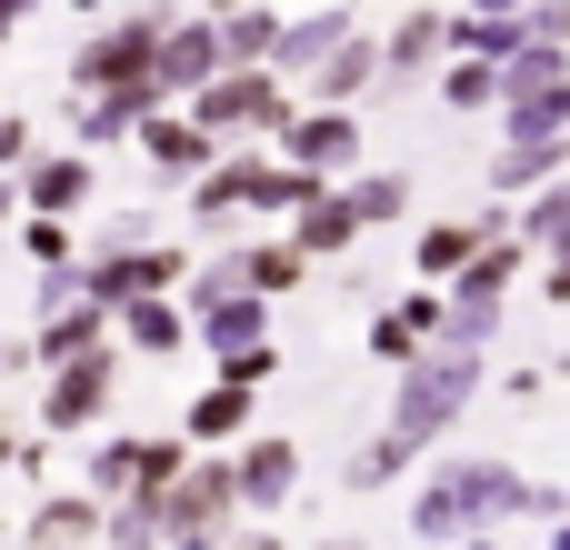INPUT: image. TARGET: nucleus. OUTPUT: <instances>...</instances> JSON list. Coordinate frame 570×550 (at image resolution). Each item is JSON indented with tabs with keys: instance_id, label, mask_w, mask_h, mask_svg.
<instances>
[{
	"instance_id": "f257e3e1",
	"label": "nucleus",
	"mask_w": 570,
	"mask_h": 550,
	"mask_svg": "<svg viewBox=\"0 0 570 550\" xmlns=\"http://www.w3.org/2000/svg\"><path fill=\"white\" fill-rule=\"evenodd\" d=\"M281 481H291V451H281V441H261V451L240 461V481H230V491H250V501H281Z\"/></svg>"
},
{
	"instance_id": "f03ea898",
	"label": "nucleus",
	"mask_w": 570,
	"mask_h": 550,
	"mask_svg": "<svg viewBox=\"0 0 570 550\" xmlns=\"http://www.w3.org/2000/svg\"><path fill=\"white\" fill-rule=\"evenodd\" d=\"M351 220H361V210H341V200H311V210H301V230H311L321 251H341V240H351Z\"/></svg>"
},
{
	"instance_id": "7ed1b4c3",
	"label": "nucleus",
	"mask_w": 570,
	"mask_h": 550,
	"mask_svg": "<svg viewBox=\"0 0 570 550\" xmlns=\"http://www.w3.org/2000/svg\"><path fill=\"white\" fill-rule=\"evenodd\" d=\"M40 541L60 550V541H90V501H50L40 511Z\"/></svg>"
},
{
	"instance_id": "20e7f679",
	"label": "nucleus",
	"mask_w": 570,
	"mask_h": 550,
	"mask_svg": "<svg viewBox=\"0 0 570 550\" xmlns=\"http://www.w3.org/2000/svg\"><path fill=\"white\" fill-rule=\"evenodd\" d=\"M100 391H110V381H100V371H70V381H60V401H50V411H60V421H80V411H100Z\"/></svg>"
},
{
	"instance_id": "39448f33",
	"label": "nucleus",
	"mask_w": 570,
	"mask_h": 550,
	"mask_svg": "<svg viewBox=\"0 0 570 550\" xmlns=\"http://www.w3.org/2000/svg\"><path fill=\"white\" fill-rule=\"evenodd\" d=\"M210 120H220V130H240V120H271V100H261V90H220V100H210Z\"/></svg>"
},
{
	"instance_id": "423d86ee",
	"label": "nucleus",
	"mask_w": 570,
	"mask_h": 550,
	"mask_svg": "<svg viewBox=\"0 0 570 550\" xmlns=\"http://www.w3.org/2000/svg\"><path fill=\"white\" fill-rule=\"evenodd\" d=\"M301 150H311V160H351V130H341V120H311Z\"/></svg>"
},
{
	"instance_id": "0eeeda50",
	"label": "nucleus",
	"mask_w": 570,
	"mask_h": 550,
	"mask_svg": "<svg viewBox=\"0 0 570 550\" xmlns=\"http://www.w3.org/2000/svg\"><path fill=\"white\" fill-rule=\"evenodd\" d=\"M541 240H570V190L551 200V210H541Z\"/></svg>"
},
{
	"instance_id": "6e6552de",
	"label": "nucleus",
	"mask_w": 570,
	"mask_h": 550,
	"mask_svg": "<svg viewBox=\"0 0 570 550\" xmlns=\"http://www.w3.org/2000/svg\"><path fill=\"white\" fill-rule=\"evenodd\" d=\"M250 550H271V541H250Z\"/></svg>"
},
{
	"instance_id": "1a4fd4ad",
	"label": "nucleus",
	"mask_w": 570,
	"mask_h": 550,
	"mask_svg": "<svg viewBox=\"0 0 570 550\" xmlns=\"http://www.w3.org/2000/svg\"><path fill=\"white\" fill-rule=\"evenodd\" d=\"M0 210H10V200H0Z\"/></svg>"
},
{
	"instance_id": "9d476101",
	"label": "nucleus",
	"mask_w": 570,
	"mask_h": 550,
	"mask_svg": "<svg viewBox=\"0 0 570 550\" xmlns=\"http://www.w3.org/2000/svg\"><path fill=\"white\" fill-rule=\"evenodd\" d=\"M341 550H351V541H341Z\"/></svg>"
}]
</instances>
